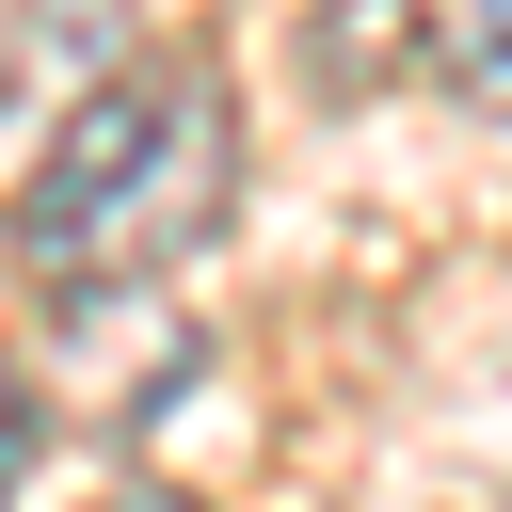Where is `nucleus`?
Returning <instances> with one entry per match:
<instances>
[{"mask_svg": "<svg viewBox=\"0 0 512 512\" xmlns=\"http://www.w3.org/2000/svg\"><path fill=\"white\" fill-rule=\"evenodd\" d=\"M224 192H240L224 64L208 48H144L48 128V160L0 208V240H16L32 288H160V272H192L224 240Z\"/></svg>", "mask_w": 512, "mask_h": 512, "instance_id": "nucleus-1", "label": "nucleus"}, {"mask_svg": "<svg viewBox=\"0 0 512 512\" xmlns=\"http://www.w3.org/2000/svg\"><path fill=\"white\" fill-rule=\"evenodd\" d=\"M432 16V64L480 96V112H512V0H416Z\"/></svg>", "mask_w": 512, "mask_h": 512, "instance_id": "nucleus-2", "label": "nucleus"}, {"mask_svg": "<svg viewBox=\"0 0 512 512\" xmlns=\"http://www.w3.org/2000/svg\"><path fill=\"white\" fill-rule=\"evenodd\" d=\"M16 464H32V400H16V368H0V512H16Z\"/></svg>", "mask_w": 512, "mask_h": 512, "instance_id": "nucleus-3", "label": "nucleus"}, {"mask_svg": "<svg viewBox=\"0 0 512 512\" xmlns=\"http://www.w3.org/2000/svg\"><path fill=\"white\" fill-rule=\"evenodd\" d=\"M112 512H192V496H112Z\"/></svg>", "mask_w": 512, "mask_h": 512, "instance_id": "nucleus-4", "label": "nucleus"}]
</instances>
